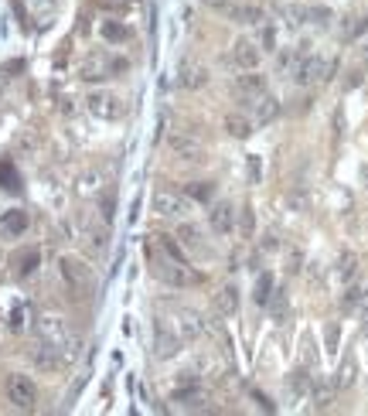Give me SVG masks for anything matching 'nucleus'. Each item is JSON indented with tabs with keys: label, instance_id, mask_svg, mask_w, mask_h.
<instances>
[{
	"label": "nucleus",
	"instance_id": "f257e3e1",
	"mask_svg": "<svg viewBox=\"0 0 368 416\" xmlns=\"http://www.w3.org/2000/svg\"><path fill=\"white\" fill-rule=\"evenodd\" d=\"M35 328H38V338L44 341V345H52L55 352H61V355H65V362L78 355V338H76V331L69 328V321H65V317L41 314Z\"/></svg>",
	"mask_w": 368,
	"mask_h": 416
},
{
	"label": "nucleus",
	"instance_id": "4468645a",
	"mask_svg": "<svg viewBox=\"0 0 368 416\" xmlns=\"http://www.w3.org/2000/svg\"><path fill=\"white\" fill-rule=\"evenodd\" d=\"M177 82H181L184 89H201V85L208 82V72H205V65L184 59L181 65H177Z\"/></svg>",
	"mask_w": 368,
	"mask_h": 416
},
{
	"label": "nucleus",
	"instance_id": "c756f323",
	"mask_svg": "<svg viewBox=\"0 0 368 416\" xmlns=\"http://www.w3.org/2000/svg\"><path fill=\"white\" fill-rule=\"evenodd\" d=\"M205 4H208V7H215V11H225L232 0H205Z\"/></svg>",
	"mask_w": 368,
	"mask_h": 416
},
{
	"label": "nucleus",
	"instance_id": "5701e85b",
	"mask_svg": "<svg viewBox=\"0 0 368 416\" xmlns=\"http://www.w3.org/2000/svg\"><path fill=\"white\" fill-rule=\"evenodd\" d=\"M35 266H38V249H24V253L14 256V270L18 273H31Z\"/></svg>",
	"mask_w": 368,
	"mask_h": 416
},
{
	"label": "nucleus",
	"instance_id": "9b49d317",
	"mask_svg": "<svg viewBox=\"0 0 368 416\" xmlns=\"http://www.w3.org/2000/svg\"><path fill=\"white\" fill-rule=\"evenodd\" d=\"M225 61H229V65H235L239 72H246V69H256V65L263 61V52H259L252 41H235Z\"/></svg>",
	"mask_w": 368,
	"mask_h": 416
},
{
	"label": "nucleus",
	"instance_id": "2f4dec72",
	"mask_svg": "<svg viewBox=\"0 0 368 416\" xmlns=\"http://www.w3.org/2000/svg\"><path fill=\"white\" fill-rule=\"evenodd\" d=\"M365 178H368V167H365Z\"/></svg>",
	"mask_w": 368,
	"mask_h": 416
},
{
	"label": "nucleus",
	"instance_id": "f03ea898",
	"mask_svg": "<svg viewBox=\"0 0 368 416\" xmlns=\"http://www.w3.org/2000/svg\"><path fill=\"white\" fill-rule=\"evenodd\" d=\"M150 270H154L164 283H171V287H194V283H201V277L194 273L188 263H177V259H171L167 253H160L157 246H154V253H150Z\"/></svg>",
	"mask_w": 368,
	"mask_h": 416
},
{
	"label": "nucleus",
	"instance_id": "6ab92c4d",
	"mask_svg": "<svg viewBox=\"0 0 368 416\" xmlns=\"http://www.w3.org/2000/svg\"><path fill=\"white\" fill-rule=\"evenodd\" d=\"M215 307H218L222 314H235V311H239V290H235V287H222V290L215 294Z\"/></svg>",
	"mask_w": 368,
	"mask_h": 416
},
{
	"label": "nucleus",
	"instance_id": "a211bd4d",
	"mask_svg": "<svg viewBox=\"0 0 368 416\" xmlns=\"http://www.w3.org/2000/svg\"><path fill=\"white\" fill-rule=\"evenodd\" d=\"M171 150L181 154V158H188V160H198V154H201V147H198L188 133H171Z\"/></svg>",
	"mask_w": 368,
	"mask_h": 416
},
{
	"label": "nucleus",
	"instance_id": "4be33fe9",
	"mask_svg": "<svg viewBox=\"0 0 368 416\" xmlns=\"http://www.w3.org/2000/svg\"><path fill=\"white\" fill-rule=\"evenodd\" d=\"M225 130L232 133V137H239V140H246L252 133V123L246 117H229L225 119Z\"/></svg>",
	"mask_w": 368,
	"mask_h": 416
},
{
	"label": "nucleus",
	"instance_id": "cd10ccee",
	"mask_svg": "<svg viewBox=\"0 0 368 416\" xmlns=\"http://www.w3.org/2000/svg\"><path fill=\"white\" fill-rule=\"evenodd\" d=\"M355 266H358V259L351 256V253H348V256H341V263H338V277L351 280V277H355Z\"/></svg>",
	"mask_w": 368,
	"mask_h": 416
},
{
	"label": "nucleus",
	"instance_id": "9d476101",
	"mask_svg": "<svg viewBox=\"0 0 368 416\" xmlns=\"http://www.w3.org/2000/svg\"><path fill=\"white\" fill-rule=\"evenodd\" d=\"M222 14L229 20H235V24H263V20H266L263 7H259V4H249V0H232Z\"/></svg>",
	"mask_w": 368,
	"mask_h": 416
},
{
	"label": "nucleus",
	"instance_id": "a878e982",
	"mask_svg": "<svg viewBox=\"0 0 368 416\" xmlns=\"http://www.w3.org/2000/svg\"><path fill=\"white\" fill-rule=\"evenodd\" d=\"M4 229H7V232H24V229H28V215H24V212L4 215Z\"/></svg>",
	"mask_w": 368,
	"mask_h": 416
},
{
	"label": "nucleus",
	"instance_id": "f8f14e48",
	"mask_svg": "<svg viewBox=\"0 0 368 416\" xmlns=\"http://www.w3.org/2000/svg\"><path fill=\"white\" fill-rule=\"evenodd\" d=\"M235 93H239L242 100H252V96L266 93V76L256 72V69H246L242 76H235Z\"/></svg>",
	"mask_w": 368,
	"mask_h": 416
},
{
	"label": "nucleus",
	"instance_id": "c85d7f7f",
	"mask_svg": "<svg viewBox=\"0 0 368 416\" xmlns=\"http://www.w3.org/2000/svg\"><path fill=\"white\" fill-rule=\"evenodd\" d=\"M242 232H246V236H252V212H249V208H242Z\"/></svg>",
	"mask_w": 368,
	"mask_h": 416
},
{
	"label": "nucleus",
	"instance_id": "7ed1b4c3",
	"mask_svg": "<svg viewBox=\"0 0 368 416\" xmlns=\"http://www.w3.org/2000/svg\"><path fill=\"white\" fill-rule=\"evenodd\" d=\"M4 393H7V403H11L14 410H20V413H31V410L38 406V386H35V379L20 376V372L7 376Z\"/></svg>",
	"mask_w": 368,
	"mask_h": 416
},
{
	"label": "nucleus",
	"instance_id": "1a4fd4ad",
	"mask_svg": "<svg viewBox=\"0 0 368 416\" xmlns=\"http://www.w3.org/2000/svg\"><path fill=\"white\" fill-rule=\"evenodd\" d=\"M328 72H331V61H324L321 55H304V61L297 65V76L293 79L300 82V85H314V82L324 79Z\"/></svg>",
	"mask_w": 368,
	"mask_h": 416
},
{
	"label": "nucleus",
	"instance_id": "bb28decb",
	"mask_svg": "<svg viewBox=\"0 0 368 416\" xmlns=\"http://www.w3.org/2000/svg\"><path fill=\"white\" fill-rule=\"evenodd\" d=\"M351 382H355V362L345 358V365H341V372H338V389H348Z\"/></svg>",
	"mask_w": 368,
	"mask_h": 416
},
{
	"label": "nucleus",
	"instance_id": "2eb2a0df",
	"mask_svg": "<svg viewBox=\"0 0 368 416\" xmlns=\"http://www.w3.org/2000/svg\"><path fill=\"white\" fill-rule=\"evenodd\" d=\"M246 102H249V113L256 123H270V119L280 117V102L273 100V96H266V93H259V96H252Z\"/></svg>",
	"mask_w": 368,
	"mask_h": 416
},
{
	"label": "nucleus",
	"instance_id": "b1692460",
	"mask_svg": "<svg viewBox=\"0 0 368 416\" xmlns=\"http://www.w3.org/2000/svg\"><path fill=\"white\" fill-rule=\"evenodd\" d=\"M270 297H273V277H270V273H263V277L256 280V304H259V307H266V304H270Z\"/></svg>",
	"mask_w": 368,
	"mask_h": 416
},
{
	"label": "nucleus",
	"instance_id": "7c9ffc66",
	"mask_svg": "<svg viewBox=\"0 0 368 416\" xmlns=\"http://www.w3.org/2000/svg\"><path fill=\"white\" fill-rule=\"evenodd\" d=\"M263 44H266V52H273V28H266V35H263Z\"/></svg>",
	"mask_w": 368,
	"mask_h": 416
},
{
	"label": "nucleus",
	"instance_id": "412c9836",
	"mask_svg": "<svg viewBox=\"0 0 368 416\" xmlns=\"http://www.w3.org/2000/svg\"><path fill=\"white\" fill-rule=\"evenodd\" d=\"M212 195H215L212 181H194V184H188V198L191 201H212Z\"/></svg>",
	"mask_w": 368,
	"mask_h": 416
},
{
	"label": "nucleus",
	"instance_id": "f3484780",
	"mask_svg": "<svg viewBox=\"0 0 368 416\" xmlns=\"http://www.w3.org/2000/svg\"><path fill=\"white\" fill-rule=\"evenodd\" d=\"M119 69H123V61H106V59H99V55H93V59L82 65V79H106V76H113Z\"/></svg>",
	"mask_w": 368,
	"mask_h": 416
},
{
	"label": "nucleus",
	"instance_id": "39448f33",
	"mask_svg": "<svg viewBox=\"0 0 368 416\" xmlns=\"http://www.w3.org/2000/svg\"><path fill=\"white\" fill-rule=\"evenodd\" d=\"M59 270H61V277H65V283L72 287V294H89V290H93V270H89L82 259L61 256Z\"/></svg>",
	"mask_w": 368,
	"mask_h": 416
},
{
	"label": "nucleus",
	"instance_id": "6e6552de",
	"mask_svg": "<svg viewBox=\"0 0 368 416\" xmlns=\"http://www.w3.org/2000/svg\"><path fill=\"white\" fill-rule=\"evenodd\" d=\"M208 225H212L215 236H232L235 232V208L232 201H215L212 212H208Z\"/></svg>",
	"mask_w": 368,
	"mask_h": 416
},
{
	"label": "nucleus",
	"instance_id": "423d86ee",
	"mask_svg": "<svg viewBox=\"0 0 368 416\" xmlns=\"http://www.w3.org/2000/svg\"><path fill=\"white\" fill-rule=\"evenodd\" d=\"M85 109L96 119H119L123 117V100L117 93H106V89H96L85 96Z\"/></svg>",
	"mask_w": 368,
	"mask_h": 416
},
{
	"label": "nucleus",
	"instance_id": "aec40b11",
	"mask_svg": "<svg viewBox=\"0 0 368 416\" xmlns=\"http://www.w3.org/2000/svg\"><path fill=\"white\" fill-rule=\"evenodd\" d=\"M177 239H181L184 249H201V232H198V225H191V222H184L177 229Z\"/></svg>",
	"mask_w": 368,
	"mask_h": 416
},
{
	"label": "nucleus",
	"instance_id": "0eeeda50",
	"mask_svg": "<svg viewBox=\"0 0 368 416\" xmlns=\"http://www.w3.org/2000/svg\"><path fill=\"white\" fill-rule=\"evenodd\" d=\"M171 331H174L181 341H194V338L205 335V321H201V314L198 311H188V307H181V311H174V317L171 321H164Z\"/></svg>",
	"mask_w": 368,
	"mask_h": 416
},
{
	"label": "nucleus",
	"instance_id": "20e7f679",
	"mask_svg": "<svg viewBox=\"0 0 368 416\" xmlns=\"http://www.w3.org/2000/svg\"><path fill=\"white\" fill-rule=\"evenodd\" d=\"M150 205H154L157 215H164V218H188L191 215V198H188V195H177V191H171V188L154 191Z\"/></svg>",
	"mask_w": 368,
	"mask_h": 416
},
{
	"label": "nucleus",
	"instance_id": "dca6fc26",
	"mask_svg": "<svg viewBox=\"0 0 368 416\" xmlns=\"http://www.w3.org/2000/svg\"><path fill=\"white\" fill-rule=\"evenodd\" d=\"M31 362H35V369H41V372H59L61 365H65V355H61V352H55L52 345H44V341H41L38 348L31 352Z\"/></svg>",
	"mask_w": 368,
	"mask_h": 416
},
{
	"label": "nucleus",
	"instance_id": "393cba45",
	"mask_svg": "<svg viewBox=\"0 0 368 416\" xmlns=\"http://www.w3.org/2000/svg\"><path fill=\"white\" fill-rule=\"evenodd\" d=\"M102 38L123 44V41L130 38V28H123V24H113V20H106V24H102Z\"/></svg>",
	"mask_w": 368,
	"mask_h": 416
},
{
	"label": "nucleus",
	"instance_id": "ddd939ff",
	"mask_svg": "<svg viewBox=\"0 0 368 416\" xmlns=\"http://www.w3.org/2000/svg\"><path fill=\"white\" fill-rule=\"evenodd\" d=\"M184 341L164 324V321H157V335H154V348H157V358H174L177 348H181Z\"/></svg>",
	"mask_w": 368,
	"mask_h": 416
}]
</instances>
